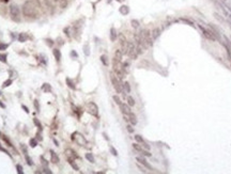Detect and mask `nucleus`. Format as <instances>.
<instances>
[{"mask_svg": "<svg viewBox=\"0 0 231 174\" xmlns=\"http://www.w3.org/2000/svg\"><path fill=\"white\" fill-rule=\"evenodd\" d=\"M41 12L39 0H27L22 5V14L26 17H36Z\"/></svg>", "mask_w": 231, "mask_h": 174, "instance_id": "nucleus-1", "label": "nucleus"}, {"mask_svg": "<svg viewBox=\"0 0 231 174\" xmlns=\"http://www.w3.org/2000/svg\"><path fill=\"white\" fill-rule=\"evenodd\" d=\"M139 36H140V40H141V43L143 44V46H145V48H148V47H150V46H152V35H151V33L149 30H147V29H143L140 31L139 33Z\"/></svg>", "mask_w": 231, "mask_h": 174, "instance_id": "nucleus-2", "label": "nucleus"}, {"mask_svg": "<svg viewBox=\"0 0 231 174\" xmlns=\"http://www.w3.org/2000/svg\"><path fill=\"white\" fill-rule=\"evenodd\" d=\"M46 4L52 9H65L67 0H45Z\"/></svg>", "mask_w": 231, "mask_h": 174, "instance_id": "nucleus-3", "label": "nucleus"}, {"mask_svg": "<svg viewBox=\"0 0 231 174\" xmlns=\"http://www.w3.org/2000/svg\"><path fill=\"white\" fill-rule=\"evenodd\" d=\"M126 55L130 57L131 59H136L138 56V52H137V46L134 42H128L127 45V52Z\"/></svg>", "mask_w": 231, "mask_h": 174, "instance_id": "nucleus-4", "label": "nucleus"}, {"mask_svg": "<svg viewBox=\"0 0 231 174\" xmlns=\"http://www.w3.org/2000/svg\"><path fill=\"white\" fill-rule=\"evenodd\" d=\"M10 14L14 20H16V21L20 20V10L17 4H12L10 6Z\"/></svg>", "mask_w": 231, "mask_h": 174, "instance_id": "nucleus-5", "label": "nucleus"}, {"mask_svg": "<svg viewBox=\"0 0 231 174\" xmlns=\"http://www.w3.org/2000/svg\"><path fill=\"white\" fill-rule=\"evenodd\" d=\"M111 82H112V86H113V88H115V90L117 91V93H122L124 94V90H123V86L121 85V81H120V79L118 78H116L115 75H112L111 74Z\"/></svg>", "mask_w": 231, "mask_h": 174, "instance_id": "nucleus-6", "label": "nucleus"}, {"mask_svg": "<svg viewBox=\"0 0 231 174\" xmlns=\"http://www.w3.org/2000/svg\"><path fill=\"white\" fill-rule=\"evenodd\" d=\"M119 41H120V45H121V51H122L123 55H126L128 41L126 40V37L124 36L122 33H120V34H119Z\"/></svg>", "mask_w": 231, "mask_h": 174, "instance_id": "nucleus-7", "label": "nucleus"}, {"mask_svg": "<svg viewBox=\"0 0 231 174\" xmlns=\"http://www.w3.org/2000/svg\"><path fill=\"white\" fill-rule=\"evenodd\" d=\"M72 139H73L74 141H76L78 144L81 145V146H84V145L87 144V141H86V139L84 138V136L78 134V132H74L73 136H72Z\"/></svg>", "mask_w": 231, "mask_h": 174, "instance_id": "nucleus-8", "label": "nucleus"}, {"mask_svg": "<svg viewBox=\"0 0 231 174\" xmlns=\"http://www.w3.org/2000/svg\"><path fill=\"white\" fill-rule=\"evenodd\" d=\"M87 109H88V112L90 113V114H92L94 116H97L98 115V108H97V106L95 103H89L88 105H87Z\"/></svg>", "mask_w": 231, "mask_h": 174, "instance_id": "nucleus-9", "label": "nucleus"}, {"mask_svg": "<svg viewBox=\"0 0 231 174\" xmlns=\"http://www.w3.org/2000/svg\"><path fill=\"white\" fill-rule=\"evenodd\" d=\"M198 27L201 29L203 35L206 36L208 40H210V41H215V40H216V37L214 36V33L212 32V31H210V30H208V29H206V28H203L201 25H198Z\"/></svg>", "mask_w": 231, "mask_h": 174, "instance_id": "nucleus-10", "label": "nucleus"}, {"mask_svg": "<svg viewBox=\"0 0 231 174\" xmlns=\"http://www.w3.org/2000/svg\"><path fill=\"white\" fill-rule=\"evenodd\" d=\"M133 147H134V150L137 151V152L141 153L143 156H147V157H150V156H151V153H149V151H148V150H143L139 144H137V143H134V144H133Z\"/></svg>", "mask_w": 231, "mask_h": 174, "instance_id": "nucleus-11", "label": "nucleus"}, {"mask_svg": "<svg viewBox=\"0 0 231 174\" xmlns=\"http://www.w3.org/2000/svg\"><path fill=\"white\" fill-rule=\"evenodd\" d=\"M119 107H120V110H121V112L123 113V114H128V113L131 112V109H130V106L128 105H126V104H123V103H121L120 105H119Z\"/></svg>", "mask_w": 231, "mask_h": 174, "instance_id": "nucleus-12", "label": "nucleus"}, {"mask_svg": "<svg viewBox=\"0 0 231 174\" xmlns=\"http://www.w3.org/2000/svg\"><path fill=\"white\" fill-rule=\"evenodd\" d=\"M136 159H137V161L139 162L140 165H142V166H145L146 168L150 169V170H152V168H151V166H150L149 164H148V162H147V160L145 159V158H142V157H137V158H136Z\"/></svg>", "mask_w": 231, "mask_h": 174, "instance_id": "nucleus-13", "label": "nucleus"}, {"mask_svg": "<svg viewBox=\"0 0 231 174\" xmlns=\"http://www.w3.org/2000/svg\"><path fill=\"white\" fill-rule=\"evenodd\" d=\"M127 116H128V119H130V123L132 125H136V124H137V118H136V115L132 111L128 113Z\"/></svg>", "mask_w": 231, "mask_h": 174, "instance_id": "nucleus-14", "label": "nucleus"}, {"mask_svg": "<svg viewBox=\"0 0 231 174\" xmlns=\"http://www.w3.org/2000/svg\"><path fill=\"white\" fill-rule=\"evenodd\" d=\"M65 155L67 156V159H74V158L77 157L74 151H72V150H70V149L65 151Z\"/></svg>", "mask_w": 231, "mask_h": 174, "instance_id": "nucleus-15", "label": "nucleus"}, {"mask_svg": "<svg viewBox=\"0 0 231 174\" xmlns=\"http://www.w3.org/2000/svg\"><path fill=\"white\" fill-rule=\"evenodd\" d=\"M50 161L52 164H57L59 162V157L57 156V154L54 152V151H50Z\"/></svg>", "mask_w": 231, "mask_h": 174, "instance_id": "nucleus-16", "label": "nucleus"}, {"mask_svg": "<svg viewBox=\"0 0 231 174\" xmlns=\"http://www.w3.org/2000/svg\"><path fill=\"white\" fill-rule=\"evenodd\" d=\"M117 37H118V33H117L116 29L111 28L110 29V40H111V42H115V41L117 40Z\"/></svg>", "mask_w": 231, "mask_h": 174, "instance_id": "nucleus-17", "label": "nucleus"}, {"mask_svg": "<svg viewBox=\"0 0 231 174\" xmlns=\"http://www.w3.org/2000/svg\"><path fill=\"white\" fill-rule=\"evenodd\" d=\"M119 11H120V13L122 15H127L128 13H130V7H128L127 5H122L119 9Z\"/></svg>", "mask_w": 231, "mask_h": 174, "instance_id": "nucleus-18", "label": "nucleus"}, {"mask_svg": "<svg viewBox=\"0 0 231 174\" xmlns=\"http://www.w3.org/2000/svg\"><path fill=\"white\" fill-rule=\"evenodd\" d=\"M22 151H24L25 158H26V160H27V164H28L29 166H32V165H33V162H32V160H31V158H30V157L28 156V154H27V150H26V147H25V146H22Z\"/></svg>", "mask_w": 231, "mask_h": 174, "instance_id": "nucleus-19", "label": "nucleus"}, {"mask_svg": "<svg viewBox=\"0 0 231 174\" xmlns=\"http://www.w3.org/2000/svg\"><path fill=\"white\" fill-rule=\"evenodd\" d=\"M160 34H161V29L160 28H155L153 31H152V33H151V35H152V39H157L158 36H160Z\"/></svg>", "mask_w": 231, "mask_h": 174, "instance_id": "nucleus-20", "label": "nucleus"}, {"mask_svg": "<svg viewBox=\"0 0 231 174\" xmlns=\"http://www.w3.org/2000/svg\"><path fill=\"white\" fill-rule=\"evenodd\" d=\"M52 52H54V56H55L56 60L59 62L60 60H61V51H60L59 49H54V50H52Z\"/></svg>", "mask_w": 231, "mask_h": 174, "instance_id": "nucleus-21", "label": "nucleus"}, {"mask_svg": "<svg viewBox=\"0 0 231 174\" xmlns=\"http://www.w3.org/2000/svg\"><path fill=\"white\" fill-rule=\"evenodd\" d=\"M122 56H123V54H122V51L121 50H116V52H115V60H117V61H121V59H122Z\"/></svg>", "mask_w": 231, "mask_h": 174, "instance_id": "nucleus-22", "label": "nucleus"}, {"mask_svg": "<svg viewBox=\"0 0 231 174\" xmlns=\"http://www.w3.org/2000/svg\"><path fill=\"white\" fill-rule=\"evenodd\" d=\"M27 40H28V35L26 34V33H20V34L18 35V41H19L20 43L26 42Z\"/></svg>", "mask_w": 231, "mask_h": 174, "instance_id": "nucleus-23", "label": "nucleus"}, {"mask_svg": "<svg viewBox=\"0 0 231 174\" xmlns=\"http://www.w3.org/2000/svg\"><path fill=\"white\" fill-rule=\"evenodd\" d=\"M122 86H123V90L125 91L126 93H131V86H130V84H128L127 81L124 82V84H123Z\"/></svg>", "mask_w": 231, "mask_h": 174, "instance_id": "nucleus-24", "label": "nucleus"}, {"mask_svg": "<svg viewBox=\"0 0 231 174\" xmlns=\"http://www.w3.org/2000/svg\"><path fill=\"white\" fill-rule=\"evenodd\" d=\"M126 100H127V105H128V106H131V107L135 106V100H134V98L132 97V96H127Z\"/></svg>", "mask_w": 231, "mask_h": 174, "instance_id": "nucleus-25", "label": "nucleus"}, {"mask_svg": "<svg viewBox=\"0 0 231 174\" xmlns=\"http://www.w3.org/2000/svg\"><path fill=\"white\" fill-rule=\"evenodd\" d=\"M86 158H87V160L88 161H90V162H94V157H93V155L91 154V153H87L86 154Z\"/></svg>", "mask_w": 231, "mask_h": 174, "instance_id": "nucleus-26", "label": "nucleus"}, {"mask_svg": "<svg viewBox=\"0 0 231 174\" xmlns=\"http://www.w3.org/2000/svg\"><path fill=\"white\" fill-rule=\"evenodd\" d=\"M66 85L69 86V87H70V88H71L72 90H75V88H76V87L74 86V84H73V81H72V80H71L70 78H66Z\"/></svg>", "mask_w": 231, "mask_h": 174, "instance_id": "nucleus-27", "label": "nucleus"}, {"mask_svg": "<svg viewBox=\"0 0 231 174\" xmlns=\"http://www.w3.org/2000/svg\"><path fill=\"white\" fill-rule=\"evenodd\" d=\"M135 140H136V141H137L138 143H141V144H142L143 142H145V140H143L141 136H139V135H136V136H135Z\"/></svg>", "mask_w": 231, "mask_h": 174, "instance_id": "nucleus-28", "label": "nucleus"}, {"mask_svg": "<svg viewBox=\"0 0 231 174\" xmlns=\"http://www.w3.org/2000/svg\"><path fill=\"white\" fill-rule=\"evenodd\" d=\"M131 24H132V27L135 28V29L139 27V21H138V20H136V19H133V20H132V21H131Z\"/></svg>", "mask_w": 231, "mask_h": 174, "instance_id": "nucleus-29", "label": "nucleus"}, {"mask_svg": "<svg viewBox=\"0 0 231 174\" xmlns=\"http://www.w3.org/2000/svg\"><path fill=\"white\" fill-rule=\"evenodd\" d=\"M69 162H70V165L72 166V167H73V169H74V170H76V171H78L79 168L77 167V165H76V164H74L73 159H69Z\"/></svg>", "mask_w": 231, "mask_h": 174, "instance_id": "nucleus-30", "label": "nucleus"}, {"mask_svg": "<svg viewBox=\"0 0 231 174\" xmlns=\"http://www.w3.org/2000/svg\"><path fill=\"white\" fill-rule=\"evenodd\" d=\"M42 90L43 91H46V92H49V91L51 90V88H50V86H49L48 84H44V86L42 87Z\"/></svg>", "mask_w": 231, "mask_h": 174, "instance_id": "nucleus-31", "label": "nucleus"}, {"mask_svg": "<svg viewBox=\"0 0 231 174\" xmlns=\"http://www.w3.org/2000/svg\"><path fill=\"white\" fill-rule=\"evenodd\" d=\"M101 61L104 63V65H106V66L108 65V62H107V57H106V56H102V57H101Z\"/></svg>", "mask_w": 231, "mask_h": 174, "instance_id": "nucleus-32", "label": "nucleus"}, {"mask_svg": "<svg viewBox=\"0 0 231 174\" xmlns=\"http://www.w3.org/2000/svg\"><path fill=\"white\" fill-rule=\"evenodd\" d=\"M36 145H37V141H36L35 139H31V140H30V146H31V147H35Z\"/></svg>", "mask_w": 231, "mask_h": 174, "instance_id": "nucleus-33", "label": "nucleus"}, {"mask_svg": "<svg viewBox=\"0 0 231 174\" xmlns=\"http://www.w3.org/2000/svg\"><path fill=\"white\" fill-rule=\"evenodd\" d=\"M0 61L1 62H6V55L5 54H0Z\"/></svg>", "mask_w": 231, "mask_h": 174, "instance_id": "nucleus-34", "label": "nucleus"}, {"mask_svg": "<svg viewBox=\"0 0 231 174\" xmlns=\"http://www.w3.org/2000/svg\"><path fill=\"white\" fill-rule=\"evenodd\" d=\"M11 84H12V80H11V79H7L6 81H4V82H3L2 87H3V88H6V87H9Z\"/></svg>", "mask_w": 231, "mask_h": 174, "instance_id": "nucleus-35", "label": "nucleus"}, {"mask_svg": "<svg viewBox=\"0 0 231 174\" xmlns=\"http://www.w3.org/2000/svg\"><path fill=\"white\" fill-rule=\"evenodd\" d=\"M112 98H113V100L116 101V104H117V105H120L121 103H122V101H121V99H120V98H119V96H117V95H115V96H113Z\"/></svg>", "mask_w": 231, "mask_h": 174, "instance_id": "nucleus-36", "label": "nucleus"}, {"mask_svg": "<svg viewBox=\"0 0 231 174\" xmlns=\"http://www.w3.org/2000/svg\"><path fill=\"white\" fill-rule=\"evenodd\" d=\"M33 122H34V124L40 128V129H42V125H41V123L37 121V119H33Z\"/></svg>", "mask_w": 231, "mask_h": 174, "instance_id": "nucleus-37", "label": "nucleus"}, {"mask_svg": "<svg viewBox=\"0 0 231 174\" xmlns=\"http://www.w3.org/2000/svg\"><path fill=\"white\" fill-rule=\"evenodd\" d=\"M16 168H17V172L19 173V174H22V173H24V171H22V167H21L20 165H17Z\"/></svg>", "mask_w": 231, "mask_h": 174, "instance_id": "nucleus-38", "label": "nucleus"}, {"mask_svg": "<svg viewBox=\"0 0 231 174\" xmlns=\"http://www.w3.org/2000/svg\"><path fill=\"white\" fill-rule=\"evenodd\" d=\"M110 151H111V153L112 155H115V156H118V152L116 151V149L113 146H110Z\"/></svg>", "mask_w": 231, "mask_h": 174, "instance_id": "nucleus-39", "label": "nucleus"}, {"mask_svg": "<svg viewBox=\"0 0 231 174\" xmlns=\"http://www.w3.org/2000/svg\"><path fill=\"white\" fill-rule=\"evenodd\" d=\"M141 145H142L143 147H145V149H146V150H148V151H150V145H149V144H148V143H147L146 141H145V142H143V143H142V144H141Z\"/></svg>", "mask_w": 231, "mask_h": 174, "instance_id": "nucleus-40", "label": "nucleus"}, {"mask_svg": "<svg viewBox=\"0 0 231 174\" xmlns=\"http://www.w3.org/2000/svg\"><path fill=\"white\" fill-rule=\"evenodd\" d=\"M7 48V44H0V50H4Z\"/></svg>", "mask_w": 231, "mask_h": 174, "instance_id": "nucleus-41", "label": "nucleus"}, {"mask_svg": "<svg viewBox=\"0 0 231 174\" xmlns=\"http://www.w3.org/2000/svg\"><path fill=\"white\" fill-rule=\"evenodd\" d=\"M43 170H44V171H43L44 173H51V171H50V170H49L47 167H44V168H43Z\"/></svg>", "mask_w": 231, "mask_h": 174, "instance_id": "nucleus-42", "label": "nucleus"}, {"mask_svg": "<svg viewBox=\"0 0 231 174\" xmlns=\"http://www.w3.org/2000/svg\"><path fill=\"white\" fill-rule=\"evenodd\" d=\"M85 54H86L87 56H89V54H90V52H89V48H88V46H86V47H85Z\"/></svg>", "mask_w": 231, "mask_h": 174, "instance_id": "nucleus-43", "label": "nucleus"}, {"mask_svg": "<svg viewBox=\"0 0 231 174\" xmlns=\"http://www.w3.org/2000/svg\"><path fill=\"white\" fill-rule=\"evenodd\" d=\"M21 107H22V109H24V110H25V112H26V113H29V109H28L27 107H26V106H24V105H22Z\"/></svg>", "mask_w": 231, "mask_h": 174, "instance_id": "nucleus-44", "label": "nucleus"}, {"mask_svg": "<svg viewBox=\"0 0 231 174\" xmlns=\"http://www.w3.org/2000/svg\"><path fill=\"white\" fill-rule=\"evenodd\" d=\"M127 130L130 131V132H133V131H134V129L132 128V126H131V125H127Z\"/></svg>", "mask_w": 231, "mask_h": 174, "instance_id": "nucleus-45", "label": "nucleus"}, {"mask_svg": "<svg viewBox=\"0 0 231 174\" xmlns=\"http://www.w3.org/2000/svg\"><path fill=\"white\" fill-rule=\"evenodd\" d=\"M47 44L49 45V46H52V44H54V42H52L51 40H47Z\"/></svg>", "mask_w": 231, "mask_h": 174, "instance_id": "nucleus-46", "label": "nucleus"}, {"mask_svg": "<svg viewBox=\"0 0 231 174\" xmlns=\"http://www.w3.org/2000/svg\"><path fill=\"white\" fill-rule=\"evenodd\" d=\"M34 106H35V108H36V110L39 111V104H37V100H34Z\"/></svg>", "mask_w": 231, "mask_h": 174, "instance_id": "nucleus-47", "label": "nucleus"}, {"mask_svg": "<svg viewBox=\"0 0 231 174\" xmlns=\"http://www.w3.org/2000/svg\"><path fill=\"white\" fill-rule=\"evenodd\" d=\"M0 151H2V152H4V153H6L7 155H10V154H9V152H7L6 150H4V149H3V147H1V146H0Z\"/></svg>", "mask_w": 231, "mask_h": 174, "instance_id": "nucleus-48", "label": "nucleus"}, {"mask_svg": "<svg viewBox=\"0 0 231 174\" xmlns=\"http://www.w3.org/2000/svg\"><path fill=\"white\" fill-rule=\"evenodd\" d=\"M72 56H73V57H77V54L75 51H72Z\"/></svg>", "mask_w": 231, "mask_h": 174, "instance_id": "nucleus-49", "label": "nucleus"}, {"mask_svg": "<svg viewBox=\"0 0 231 174\" xmlns=\"http://www.w3.org/2000/svg\"><path fill=\"white\" fill-rule=\"evenodd\" d=\"M0 107H2V108H4V105H3L1 101H0Z\"/></svg>", "mask_w": 231, "mask_h": 174, "instance_id": "nucleus-50", "label": "nucleus"}, {"mask_svg": "<svg viewBox=\"0 0 231 174\" xmlns=\"http://www.w3.org/2000/svg\"><path fill=\"white\" fill-rule=\"evenodd\" d=\"M3 1H4V2H7V1H9V0H3Z\"/></svg>", "mask_w": 231, "mask_h": 174, "instance_id": "nucleus-51", "label": "nucleus"}, {"mask_svg": "<svg viewBox=\"0 0 231 174\" xmlns=\"http://www.w3.org/2000/svg\"><path fill=\"white\" fill-rule=\"evenodd\" d=\"M117 1H123V0H117Z\"/></svg>", "mask_w": 231, "mask_h": 174, "instance_id": "nucleus-52", "label": "nucleus"}, {"mask_svg": "<svg viewBox=\"0 0 231 174\" xmlns=\"http://www.w3.org/2000/svg\"><path fill=\"white\" fill-rule=\"evenodd\" d=\"M0 95H1V92H0Z\"/></svg>", "mask_w": 231, "mask_h": 174, "instance_id": "nucleus-53", "label": "nucleus"}]
</instances>
